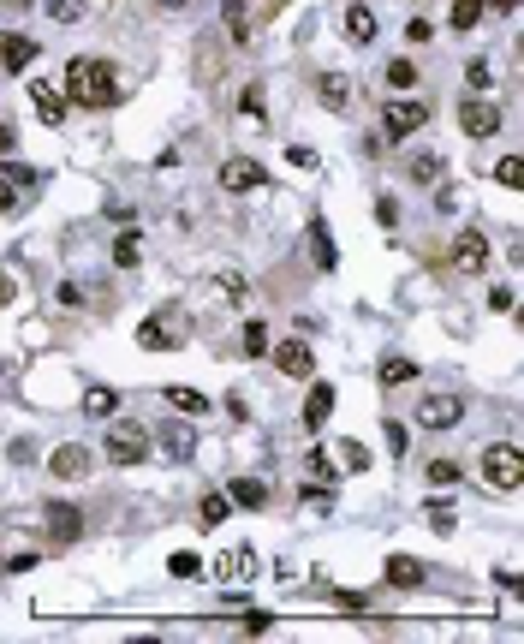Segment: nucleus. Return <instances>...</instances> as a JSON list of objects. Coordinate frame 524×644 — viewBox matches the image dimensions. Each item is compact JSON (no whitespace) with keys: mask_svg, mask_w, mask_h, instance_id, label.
<instances>
[{"mask_svg":"<svg viewBox=\"0 0 524 644\" xmlns=\"http://www.w3.org/2000/svg\"><path fill=\"white\" fill-rule=\"evenodd\" d=\"M30 60H36V43H30V36H18V30H0V66H6V72H24Z\"/></svg>","mask_w":524,"mask_h":644,"instance_id":"dca6fc26","label":"nucleus"},{"mask_svg":"<svg viewBox=\"0 0 524 644\" xmlns=\"http://www.w3.org/2000/svg\"><path fill=\"white\" fill-rule=\"evenodd\" d=\"M251 572H256V555H251V549H227V555L214 561V579H227V585H233V579H251Z\"/></svg>","mask_w":524,"mask_h":644,"instance_id":"412c9836","label":"nucleus"},{"mask_svg":"<svg viewBox=\"0 0 524 644\" xmlns=\"http://www.w3.org/2000/svg\"><path fill=\"white\" fill-rule=\"evenodd\" d=\"M161 394H167V406H173V412H185V418H191V412H209V394H197V388H191V382H173V388H161Z\"/></svg>","mask_w":524,"mask_h":644,"instance_id":"a211bd4d","label":"nucleus"},{"mask_svg":"<svg viewBox=\"0 0 524 644\" xmlns=\"http://www.w3.org/2000/svg\"><path fill=\"white\" fill-rule=\"evenodd\" d=\"M512 6H519V0H495V13H512Z\"/></svg>","mask_w":524,"mask_h":644,"instance_id":"3c124183","label":"nucleus"},{"mask_svg":"<svg viewBox=\"0 0 524 644\" xmlns=\"http://www.w3.org/2000/svg\"><path fill=\"white\" fill-rule=\"evenodd\" d=\"M167 572H173V579H197V572H203V561L191 555V549H179V555H167Z\"/></svg>","mask_w":524,"mask_h":644,"instance_id":"2f4dec72","label":"nucleus"},{"mask_svg":"<svg viewBox=\"0 0 524 644\" xmlns=\"http://www.w3.org/2000/svg\"><path fill=\"white\" fill-rule=\"evenodd\" d=\"M221 13H227V30H233V36H239V43H244V36H251V18H244V0H221Z\"/></svg>","mask_w":524,"mask_h":644,"instance_id":"7c9ffc66","label":"nucleus"},{"mask_svg":"<svg viewBox=\"0 0 524 644\" xmlns=\"http://www.w3.org/2000/svg\"><path fill=\"white\" fill-rule=\"evenodd\" d=\"M429 484H441V489L459 484V466H453V459H429Z\"/></svg>","mask_w":524,"mask_h":644,"instance_id":"72a5a7b5","label":"nucleus"},{"mask_svg":"<svg viewBox=\"0 0 524 644\" xmlns=\"http://www.w3.org/2000/svg\"><path fill=\"white\" fill-rule=\"evenodd\" d=\"M387 84L411 90V84H417V66H411V60H387Z\"/></svg>","mask_w":524,"mask_h":644,"instance_id":"473e14b6","label":"nucleus"},{"mask_svg":"<svg viewBox=\"0 0 524 644\" xmlns=\"http://www.w3.org/2000/svg\"><path fill=\"white\" fill-rule=\"evenodd\" d=\"M227 501L233 507H262V501H269V484H262V477H233Z\"/></svg>","mask_w":524,"mask_h":644,"instance_id":"aec40b11","label":"nucleus"},{"mask_svg":"<svg viewBox=\"0 0 524 644\" xmlns=\"http://www.w3.org/2000/svg\"><path fill=\"white\" fill-rule=\"evenodd\" d=\"M382 388H405V382H417V364H411V358H382Z\"/></svg>","mask_w":524,"mask_h":644,"instance_id":"393cba45","label":"nucleus"},{"mask_svg":"<svg viewBox=\"0 0 524 644\" xmlns=\"http://www.w3.org/2000/svg\"><path fill=\"white\" fill-rule=\"evenodd\" d=\"M310 257H316V269H334V263H340V251H334V239H328L322 215H310Z\"/></svg>","mask_w":524,"mask_h":644,"instance_id":"6ab92c4d","label":"nucleus"},{"mask_svg":"<svg viewBox=\"0 0 524 644\" xmlns=\"http://www.w3.org/2000/svg\"><path fill=\"white\" fill-rule=\"evenodd\" d=\"M156 454L167 459V466H185V459L197 454V436H191V429H185V424H167V429H161V436H156Z\"/></svg>","mask_w":524,"mask_h":644,"instance_id":"ddd939ff","label":"nucleus"},{"mask_svg":"<svg viewBox=\"0 0 524 644\" xmlns=\"http://www.w3.org/2000/svg\"><path fill=\"white\" fill-rule=\"evenodd\" d=\"M227 514H233V501L227 495H203V507H197V519H203V525H227Z\"/></svg>","mask_w":524,"mask_h":644,"instance_id":"cd10ccee","label":"nucleus"},{"mask_svg":"<svg viewBox=\"0 0 524 644\" xmlns=\"http://www.w3.org/2000/svg\"><path fill=\"white\" fill-rule=\"evenodd\" d=\"M328 418H334V388L316 382V388H310V400H304V429H322Z\"/></svg>","mask_w":524,"mask_h":644,"instance_id":"f3484780","label":"nucleus"},{"mask_svg":"<svg viewBox=\"0 0 524 644\" xmlns=\"http://www.w3.org/2000/svg\"><path fill=\"white\" fill-rule=\"evenodd\" d=\"M114 263H119V269H138V263H143V233L138 227H126L114 239Z\"/></svg>","mask_w":524,"mask_h":644,"instance_id":"b1692460","label":"nucleus"},{"mask_svg":"<svg viewBox=\"0 0 524 644\" xmlns=\"http://www.w3.org/2000/svg\"><path fill=\"white\" fill-rule=\"evenodd\" d=\"M0 376H6V358H0Z\"/></svg>","mask_w":524,"mask_h":644,"instance_id":"864d4df0","label":"nucleus"},{"mask_svg":"<svg viewBox=\"0 0 524 644\" xmlns=\"http://www.w3.org/2000/svg\"><path fill=\"white\" fill-rule=\"evenodd\" d=\"M108 459H114V466H143V459H149V436H143L138 424H119L114 436H108Z\"/></svg>","mask_w":524,"mask_h":644,"instance_id":"0eeeda50","label":"nucleus"},{"mask_svg":"<svg viewBox=\"0 0 524 644\" xmlns=\"http://www.w3.org/2000/svg\"><path fill=\"white\" fill-rule=\"evenodd\" d=\"M310 472H316V477H334V459H328L322 447H316V454H310Z\"/></svg>","mask_w":524,"mask_h":644,"instance_id":"09e8293b","label":"nucleus"},{"mask_svg":"<svg viewBox=\"0 0 524 644\" xmlns=\"http://www.w3.org/2000/svg\"><path fill=\"white\" fill-rule=\"evenodd\" d=\"M459 126H465V138H495V131H500V108H495V101H482V96H471L465 108H459Z\"/></svg>","mask_w":524,"mask_h":644,"instance_id":"1a4fd4ad","label":"nucleus"},{"mask_svg":"<svg viewBox=\"0 0 524 644\" xmlns=\"http://www.w3.org/2000/svg\"><path fill=\"white\" fill-rule=\"evenodd\" d=\"M482 484L495 489V495H512V489H524V447H519V442L482 447Z\"/></svg>","mask_w":524,"mask_h":644,"instance_id":"f03ea898","label":"nucleus"},{"mask_svg":"<svg viewBox=\"0 0 524 644\" xmlns=\"http://www.w3.org/2000/svg\"><path fill=\"white\" fill-rule=\"evenodd\" d=\"M376 221H382V227H394V221H399V203L382 197V203H376Z\"/></svg>","mask_w":524,"mask_h":644,"instance_id":"c03bdc74","label":"nucleus"},{"mask_svg":"<svg viewBox=\"0 0 524 644\" xmlns=\"http://www.w3.org/2000/svg\"><path fill=\"white\" fill-rule=\"evenodd\" d=\"M453 269L459 274H482V269H489V233H482V227H465L453 239Z\"/></svg>","mask_w":524,"mask_h":644,"instance_id":"39448f33","label":"nucleus"},{"mask_svg":"<svg viewBox=\"0 0 524 644\" xmlns=\"http://www.w3.org/2000/svg\"><path fill=\"white\" fill-rule=\"evenodd\" d=\"M340 459H346V472H369V447H357V442H346Z\"/></svg>","mask_w":524,"mask_h":644,"instance_id":"c9c22d12","label":"nucleus"},{"mask_svg":"<svg viewBox=\"0 0 524 644\" xmlns=\"http://www.w3.org/2000/svg\"><path fill=\"white\" fill-rule=\"evenodd\" d=\"M161 6H185V0H161Z\"/></svg>","mask_w":524,"mask_h":644,"instance_id":"603ef678","label":"nucleus"},{"mask_svg":"<svg viewBox=\"0 0 524 644\" xmlns=\"http://www.w3.org/2000/svg\"><path fill=\"white\" fill-rule=\"evenodd\" d=\"M482 13H489L482 0H453V30H477V24H482Z\"/></svg>","mask_w":524,"mask_h":644,"instance_id":"c85d7f7f","label":"nucleus"},{"mask_svg":"<svg viewBox=\"0 0 524 644\" xmlns=\"http://www.w3.org/2000/svg\"><path fill=\"white\" fill-rule=\"evenodd\" d=\"M459 418H465V400H459V394H424V406H417V424L424 429H453Z\"/></svg>","mask_w":524,"mask_h":644,"instance_id":"6e6552de","label":"nucleus"},{"mask_svg":"<svg viewBox=\"0 0 524 644\" xmlns=\"http://www.w3.org/2000/svg\"><path fill=\"white\" fill-rule=\"evenodd\" d=\"M429 30H435L429 18H411V24H405V36H411V43H429Z\"/></svg>","mask_w":524,"mask_h":644,"instance_id":"de8ad7c7","label":"nucleus"},{"mask_svg":"<svg viewBox=\"0 0 524 644\" xmlns=\"http://www.w3.org/2000/svg\"><path fill=\"white\" fill-rule=\"evenodd\" d=\"M13 143H18V131L6 126V120H0V156H6V149H13Z\"/></svg>","mask_w":524,"mask_h":644,"instance_id":"8fccbe9b","label":"nucleus"},{"mask_svg":"<svg viewBox=\"0 0 524 644\" xmlns=\"http://www.w3.org/2000/svg\"><path fill=\"white\" fill-rule=\"evenodd\" d=\"M244 358H262V352H269V329H262V322H244Z\"/></svg>","mask_w":524,"mask_h":644,"instance_id":"c756f323","label":"nucleus"},{"mask_svg":"<svg viewBox=\"0 0 524 644\" xmlns=\"http://www.w3.org/2000/svg\"><path fill=\"white\" fill-rule=\"evenodd\" d=\"M424 126H429V101H417V96L394 101V108L382 114V131H387V143H405V138H417Z\"/></svg>","mask_w":524,"mask_h":644,"instance_id":"20e7f679","label":"nucleus"},{"mask_svg":"<svg viewBox=\"0 0 524 644\" xmlns=\"http://www.w3.org/2000/svg\"><path fill=\"white\" fill-rule=\"evenodd\" d=\"M262 161H251V156H233V161H221V191H262Z\"/></svg>","mask_w":524,"mask_h":644,"instance_id":"9d476101","label":"nucleus"},{"mask_svg":"<svg viewBox=\"0 0 524 644\" xmlns=\"http://www.w3.org/2000/svg\"><path fill=\"white\" fill-rule=\"evenodd\" d=\"M0 572H6V561H0Z\"/></svg>","mask_w":524,"mask_h":644,"instance_id":"5fc2aeb1","label":"nucleus"},{"mask_svg":"<svg viewBox=\"0 0 524 644\" xmlns=\"http://www.w3.org/2000/svg\"><path fill=\"white\" fill-rule=\"evenodd\" d=\"M239 108H244V114H251V120H262V90H244V96H239Z\"/></svg>","mask_w":524,"mask_h":644,"instance_id":"79ce46f5","label":"nucleus"},{"mask_svg":"<svg viewBox=\"0 0 524 644\" xmlns=\"http://www.w3.org/2000/svg\"><path fill=\"white\" fill-rule=\"evenodd\" d=\"M346 36H352V43H376V13H369L364 0L346 6Z\"/></svg>","mask_w":524,"mask_h":644,"instance_id":"4be33fe9","label":"nucleus"},{"mask_svg":"<svg viewBox=\"0 0 524 644\" xmlns=\"http://www.w3.org/2000/svg\"><path fill=\"white\" fill-rule=\"evenodd\" d=\"M48 537H54V543H78V537H84V514H78L71 501H48Z\"/></svg>","mask_w":524,"mask_h":644,"instance_id":"f8f14e48","label":"nucleus"},{"mask_svg":"<svg viewBox=\"0 0 524 644\" xmlns=\"http://www.w3.org/2000/svg\"><path fill=\"white\" fill-rule=\"evenodd\" d=\"M274 352V364H281V376H310L316 370V352L304 341H281V346H269Z\"/></svg>","mask_w":524,"mask_h":644,"instance_id":"4468645a","label":"nucleus"},{"mask_svg":"<svg viewBox=\"0 0 524 644\" xmlns=\"http://www.w3.org/2000/svg\"><path fill=\"white\" fill-rule=\"evenodd\" d=\"M84 412H90V418H114V412H119V394H114V388H90V394H84Z\"/></svg>","mask_w":524,"mask_h":644,"instance_id":"bb28decb","label":"nucleus"},{"mask_svg":"<svg viewBox=\"0 0 524 644\" xmlns=\"http://www.w3.org/2000/svg\"><path fill=\"white\" fill-rule=\"evenodd\" d=\"M316 90H322L328 108H346V101H352V84H346L340 72H322V84H316Z\"/></svg>","mask_w":524,"mask_h":644,"instance_id":"a878e982","label":"nucleus"},{"mask_svg":"<svg viewBox=\"0 0 524 644\" xmlns=\"http://www.w3.org/2000/svg\"><path fill=\"white\" fill-rule=\"evenodd\" d=\"M60 304H66V311H84V286H78V281H60Z\"/></svg>","mask_w":524,"mask_h":644,"instance_id":"58836bf2","label":"nucleus"},{"mask_svg":"<svg viewBox=\"0 0 524 644\" xmlns=\"http://www.w3.org/2000/svg\"><path fill=\"white\" fill-rule=\"evenodd\" d=\"M495 179H500V186L512 191V186H519V179H524V161H519V156H507V161H500V168H495Z\"/></svg>","mask_w":524,"mask_h":644,"instance_id":"e433bc0d","label":"nucleus"},{"mask_svg":"<svg viewBox=\"0 0 524 644\" xmlns=\"http://www.w3.org/2000/svg\"><path fill=\"white\" fill-rule=\"evenodd\" d=\"M387 454H405V424H394V418H387Z\"/></svg>","mask_w":524,"mask_h":644,"instance_id":"37998d69","label":"nucleus"},{"mask_svg":"<svg viewBox=\"0 0 524 644\" xmlns=\"http://www.w3.org/2000/svg\"><path fill=\"white\" fill-rule=\"evenodd\" d=\"M90 466H96V454H90L84 442H60L54 454H48V472H54V477H66V484L90 477Z\"/></svg>","mask_w":524,"mask_h":644,"instance_id":"423d86ee","label":"nucleus"},{"mask_svg":"<svg viewBox=\"0 0 524 644\" xmlns=\"http://www.w3.org/2000/svg\"><path fill=\"white\" fill-rule=\"evenodd\" d=\"M429 519H435L441 531H453V501H429Z\"/></svg>","mask_w":524,"mask_h":644,"instance_id":"a19ab883","label":"nucleus"},{"mask_svg":"<svg viewBox=\"0 0 524 644\" xmlns=\"http://www.w3.org/2000/svg\"><path fill=\"white\" fill-rule=\"evenodd\" d=\"M30 101H36V114H43L48 126H60V120H66V90H54L48 78H30Z\"/></svg>","mask_w":524,"mask_h":644,"instance_id":"2eb2a0df","label":"nucleus"},{"mask_svg":"<svg viewBox=\"0 0 524 644\" xmlns=\"http://www.w3.org/2000/svg\"><path fill=\"white\" fill-rule=\"evenodd\" d=\"M48 13H54L60 24H78V18H84V13H78V0H48Z\"/></svg>","mask_w":524,"mask_h":644,"instance_id":"ea45409f","label":"nucleus"},{"mask_svg":"<svg viewBox=\"0 0 524 644\" xmlns=\"http://www.w3.org/2000/svg\"><path fill=\"white\" fill-rule=\"evenodd\" d=\"M6 209H18V191H13V179L0 173V215H6Z\"/></svg>","mask_w":524,"mask_h":644,"instance_id":"a18cd8bd","label":"nucleus"},{"mask_svg":"<svg viewBox=\"0 0 524 644\" xmlns=\"http://www.w3.org/2000/svg\"><path fill=\"white\" fill-rule=\"evenodd\" d=\"M66 96L78 101V108H114L119 84H114V72H108V60H96V54L71 60L66 66Z\"/></svg>","mask_w":524,"mask_h":644,"instance_id":"f257e3e1","label":"nucleus"},{"mask_svg":"<svg viewBox=\"0 0 524 644\" xmlns=\"http://www.w3.org/2000/svg\"><path fill=\"white\" fill-rule=\"evenodd\" d=\"M382 579H387L394 591H424V585H429V567H424L417 555H387Z\"/></svg>","mask_w":524,"mask_h":644,"instance_id":"9b49d317","label":"nucleus"},{"mask_svg":"<svg viewBox=\"0 0 524 644\" xmlns=\"http://www.w3.org/2000/svg\"><path fill=\"white\" fill-rule=\"evenodd\" d=\"M214 286H221V293H227L233 304H244V299H251V286H244L239 274H214Z\"/></svg>","mask_w":524,"mask_h":644,"instance_id":"f704fd0d","label":"nucleus"},{"mask_svg":"<svg viewBox=\"0 0 524 644\" xmlns=\"http://www.w3.org/2000/svg\"><path fill=\"white\" fill-rule=\"evenodd\" d=\"M405 173L417 179V186H435L441 173H447V161H441L435 149H424V156H411V161H405Z\"/></svg>","mask_w":524,"mask_h":644,"instance_id":"5701e85b","label":"nucleus"},{"mask_svg":"<svg viewBox=\"0 0 524 644\" xmlns=\"http://www.w3.org/2000/svg\"><path fill=\"white\" fill-rule=\"evenodd\" d=\"M18 299V281H13V274H6V269H0V311H6V304H13Z\"/></svg>","mask_w":524,"mask_h":644,"instance_id":"49530a36","label":"nucleus"},{"mask_svg":"<svg viewBox=\"0 0 524 644\" xmlns=\"http://www.w3.org/2000/svg\"><path fill=\"white\" fill-rule=\"evenodd\" d=\"M465 78H471L477 90H489V84H495V66H489V60H471V66H465Z\"/></svg>","mask_w":524,"mask_h":644,"instance_id":"4c0bfd02","label":"nucleus"},{"mask_svg":"<svg viewBox=\"0 0 524 644\" xmlns=\"http://www.w3.org/2000/svg\"><path fill=\"white\" fill-rule=\"evenodd\" d=\"M138 346H149V352H179V346H185V316L179 311L143 316V322H138Z\"/></svg>","mask_w":524,"mask_h":644,"instance_id":"7ed1b4c3","label":"nucleus"}]
</instances>
